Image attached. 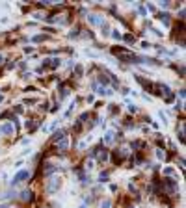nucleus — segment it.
Wrapping results in <instances>:
<instances>
[{
  "instance_id": "15",
  "label": "nucleus",
  "mask_w": 186,
  "mask_h": 208,
  "mask_svg": "<svg viewBox=\"0 0 186 208\" xmlns=\"http://www.w3.org/2000/svg\"><path fill=\"white\" fill-rule=\"evenodd\" d=\"M80 35V28L78 26H75L73 30H71V33H69V37H78Z\"/></svg>"
},
{
  "instance_id": "13",
  "label": "nucleus",
  "mask_w": 186,
  "mask_h": 208,
  "mask_svg": "<svg viewBox=\"0 0 186 208\" xmlns=\"http://www.w3.org/2000/svg\"><path fill=\"white\" fill-rule=\"evenodd\" d=\"M170 17H171L170 13H162V15H160V20H162L166 26H170Z\"/></svg>"
},
{
  "instance_id": "27",
  "label": "nucleus",
  "mask_w": 186,
  "mask_h": 208,
  "mask_svg": "<svg viewBox=\"0 0 186 208\" xmlns=\"http://www.w3.org/2000/svg\"><path fill=\"white\" fill-rule=\"evenodd\" d=\"M0 208H13V206H11L9 203H2V205H0Z\"/></svg>"
},
{
  "instance_id": "16",
  "label": "nucleus",
  "mask_w": 186,
  "mask_h": 208,
  "mask_svg": "<svg viewBox=\"0 0 186 208\" xmlns=\"http://www.w3.org/2000/svg\"><path fill=\"white\" fill-rule=\"evenodd\" d=\"M93 164H95V160H93V158H89V160H86V162H84V167H86V169H93Z\"/></svg>"
},
{
  "instance_id": "22",
  "label": "nucleus",
  "mask_w": 186,
  "mask_h": 208,
  "mask_svg": "<svg viewBox=\"0 0 186 208\" xmlns=\"http://www.w3.org/2000/svg\"><path fill=\"white\" fill-rule=\"evenodd\" d=\"M99 180H101V182H106V180H108V173H101V175H99Z\"/></svg>"
},
{
  "instance_id": "10",
  "label": "nucleus",
  "mask_w": 186,
  "mask_h": 208,
  "mask_svg": "<svg viewBox=\"0 0 186 208\" xmlns=\"http://www.w3.org/2000/svg\"><path fill=\"white\" fill-rule=\"evenodd\" d=\"M37 126H39V123H37V121H28V123H26V128H28L30 132H34Z\"/></svg>"
},
{
  "instance_id": "29",
  "label": "nucleus",
  "mask_w": 186,
  "mask_h": 208,
  "mask_svg": "<svg viewBox=\"0 0 186 208\" xmlns=\"http://www.w3.org/2000/svg\"><path fill=\"white\" fill-rule=\"evenodd\" d=\"M78 208H89V206H88V205H80Z\"/></svg>"
},
{
  "instance_id": "21",
  "label": "nucleus",
  "mask_w": 186,
  "mask_h": 208,
  "mask_svg": "<svg viewBox=\"0 0 186 208\" xmlns=\"http://www.w3.org/2000/svg\"><path fill=\"white\" fill-rule=\"evenodd\" d=\"M32 41H34V43H39V41H45V35H35V37H32Z\"/></svg>"
},
{
  "instance_id": "5",
  "label": "nucleus",
  "mask_w": 186,
  "mask_h": 208,
  "mask_svg": "<svg viewBox=\"0 0 186 208\" xmlns=\"http://www.w3.org/2000/svg\"><path fill=\"white\" fill-rule=\"evenodd\" d=\"M102 141H104L106 145H110V143H114V141H116V132H114V130H108V132L104 134V138H102Z\"/></svg>"
},
{
  "instance_id": "3",
  "label": "nucleus",
  "mask_w": 186,
  "mask_h": 208,
  "mask_svg": "<svg viewBox=\"0 0 186 208\" xmlns=\"http://www.w3.org/2000/svg\"><path fill=\"white\" fill-rule=\"evenodd\" d=\"M88 20H89L93 26H101L102 22H106L102 17H99V15H95V13H89V15H88Z\"/></svg>"
},
{
  "instance_id": "28",
  "label": "nucleus",
  "mask_w": 186,
  "mask_h": 208,
  "mask_svg": "<svg viewBox=\"0 0 186 208\" xmlns=\"http://www.w3.org/2000/svg\"><path fill=\"white\" fill-rule=\"evenodd\" d=\"M158 6H160V7H168V6H170V2H160Z\"/></svg>"
},
{
  "instance_id": "6",
  "label": "nucleus",
  "mask_w": 186,
  "mask_h": 208,
  "mask_svg": "<svg viewBox=\"0 0 186 208\" xmlns=\"http://www.w3.org/2000/svg\"><path fill=\"white\" fill-rule=\"evenodd\" d=\"M67 149H69V138L65 136V138H63L61 141H58V151H61V153H65Z\"/></svg>"
},
{
  "instance_id": "30",
  "label": "nucleus",
  "mask_w": 186,
  "mask_h": 208,
  "mask_svg": "<svg viewBox=\"0 0 186 208\" xmlns=\"http://www.w3.org/2000/svg\"><path fill=\"white\" fill-rule=\"evenodd\" d=\"M0 63H4V56L2 54H0Z\"/></svg>"
},
{
  "instance_id": "2",
  "label": "nucleus",
  "mask_w": 186,
  "mask_h": 208,
  "mask_svg": "<svg viewBox=\"0 0 186 208\" xmlns=\"http://www.w3.org/2000/svg\"><path fill=\"white\" fill-rule=\"evenodd\" d=\"M24 179H28V171H26V169H20V171L13 177L11 186H17V184H20V182H24Z\"/></svg>"
},
{
  "instance_id": "25",
  "label": "nucleus",
  "mask_w": 186,
  "mask_h": 208,
  "mask_svg": "<svg viewBox=\"0 0 186 208\" xmlns=\"http://www.w3.org/2000/svg\"><path fill=\"white\" fill-rule=\"evenodd\" d=\"M173 173H175V171H173L171 167H168V169H164V175H173Z\"/></svg>"
},
{
  "instance_id": "4",
  "label": "nucleus",
  "mask_w": 186,
  "mask_h": 208,
  "mask_svg": "<svg viewBox=\"0 0 186 208\" xmlns=\"http://www.w3.org/2000/svg\"><path fill=\"white\" fill-rule=\"evenodd\" d=\"M60 63H61V61H60V58H54V60H45V61H43V65H45V67H50V69L60 67Z\"/></svg>"
},
{
  "instance_id": "14",
  "label": "nucleus",
  "mask_w": 186,
  "mask_h": 208,
  "mask_svg": "<svg viewBox=\"0 0 186 208\" xmlns=\"http://www.w3.org/2000/svg\"><path fill=\"white\" fill-rule=\"evenodd\" d=\"M99 208H112V201H110V199L101 201V203H99Z\"/></svg>"
},
{
  "instance_id": "18",
  "label": "nucleus",
  "mask_w": 186,
  "mask_h": 208,
  "mask_svg": "<svg viewBox=\"0 0 186 208\" xmlns=\"http://www.w3.org/2000/svg\"><path fill=\"white\" fill-rule=\"evenodd\" d=\"M99 82H101V84H102V86H104V87H106V86H108V78H106V76H104V74H101V78H99Z\"/></svg>"
},
{
  "instance_id": "8",
  "label": "nucleus",
  "mask_w": 186,
  "mask_h": 208,
  "mask_svg": "<svg viewBox=\"0 0 186 208\" xmlns=\"http://www.w3.org/2000/svg\"><path fill=\"white\" fill-rule=\"evenodd\" d=\"M0 134H13V126H11V123H7V125H2L0 126Z\"/></svg>"
},
{
  "instance_id": "9",
  "label": "nucleus",
  "mask_w": 186,
  "mask_h": 208,
  "mask_svg": "<svg viewBox=\"0 0 186 208\" xmlns=\"http://www.w3.org/2000/svg\"><path fill=\"white\" fill-rule=\"evenodd\" d=\"M20 199H22V201H32V199H34V193H32L30 190H24V192L20 193Z\"/></svg>"
},
{
  "instance_id": "19",
  "label": "nucleus",
  "mask_w": 186,
  "mask_h": 208,
  "mask_svg": "<svg viewBox=\"0 0 186 208\" xmlns=\"http://www.w3.org/2000/svg\"><path fill=\"white\" fill-rule=\"evenodd\" d=\"M157 158H158V160H164V158H166V154L162 153V149H157Z\"/></svg>"
},
{
  "instance_id": "1",
  "label": "nucleus",
  "mask_w": 186,
  "mask_h": 208,
  "mask_svg": "<svg viewBox=\"0 0 186 208\" xmlns=\"http://www.w3.org/2000/svg\"><path fill=\"white\" fill-rule=\"evenodd\" d=\"M60 188H61V179L52 177V179H48V182H47V186H45V192H47L48 195H54L56 192H60Z\"/></svg>"
},
{
  "instance_id": "11",
  "label": "nucleus",
  "mask_w": 186,
  "mask_h": 208,
  "mask_svg": "<svg viewBox=\"0 0 186 208\" xmlns=\"http://www.w3.org/2000/svg\"><path fill=\"white\" fill-rule=\"evenodd\" d=\"M13 197H17V192H4L0 195V199H13Z\"/></svg>"
},
{
  "instance_id": "12",
  "label": "nucleus",
  "mask_w": 186,
  "mask_h": 208,
  "mask_svg": "<svg viewBox=\"0 0 186 208\" xmlns=\"http://www.w3.org/2000/svg\"><path fill=\"white\" fill-rule=\"evenodd\" d=\"M101 30H102V32H101L102 35H110V26H108V22H102V24H101Z\"/></svg>"
},
{
  "instance_id": "17",
  "label": "nucleus",
  "mask_w": 186,
  "mask_h": 208,
  "mask_svg": "<svg viewBox=\"0 0 186 208\" xmlns=\"http://www.w3.org/2000/svg\"><path fill=\"white\" fill-rule=\"evenodd\" d=\"M75 73H76L78 76H82V74H84V69H82V65H76V67H75Z\"/></svg>"
},
{
  "instance_id": "23",
  "label": "nucleus",
  "mask_w": 186,
  "mask_h": 208,
  "mask_svg": "<svg viewBox=\"0 0 186 208\" xmlns=\"http://www.w3.org/2000/svg\"><path fill=\"white\" fill-rule=\"evenodd\" d=\"M125 41H127V43H132V41H134V37H132L130 33H127V35H125Z\"/></svg>"
},
{
  "instance_id": "7",
  "label": "nucleus",
  "mask_w": 186,
  "mask_h": 208,
  "mask_svg": "<svg viewBox=\"0 0 186 208\" xmlns=\"http://www.w3.org/2000/svg\"><path fill=\"white\" fill-rule=\"evenodd\" d=\"M63 138H65V130H63V128H60L58 132H54V136H52V141H56V143H58V141H61Z\"/></svg>"
},
{
  "instance_id": "24",
  "label": "nucleus",
  "mask_w": 186,
  "mask_h": 208,
  "mask_svg": "<svg viewBox=\"0 0 186 208\" xmlns=\"http://www.w3.org/2000/svg\"><path fill=\"white\" fill-rule=\"evenodd\" d=\"M129 110H130L132 113H136V112H138V108H136V104H129Z\"/></svg>"
},
{
  "instance_id": "26",
  "label": "nucleus",
  "mask_w": 186,
  "mask_h": 208,
  "mask_svg": "<svg viewBox=\"0 0 186 208\" xmlns=\"http://www.w3.org/2000/svg\"><path fill=\"white\" fill-rule=\"evenodd\" d=\"M149 46H151V43H147V41L142 43V48H149Z\"/></svg>"
},
{
  "instance_id": "20",
  "label": "nucleus",
  "mask_w": 186,
  "mask_h": 208,
  "mask_svg": "<svg viewBox=\"0 0 186 208\" xmlns=\"http://www.w3.org/2000/svg\"><path fill=\"white\" fill-rule=\"evenodd\" d=\"M112 37H114V39H121V33H119V30H112Z\"/></svg>"
}]
</instances>
